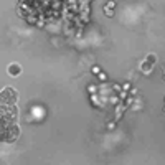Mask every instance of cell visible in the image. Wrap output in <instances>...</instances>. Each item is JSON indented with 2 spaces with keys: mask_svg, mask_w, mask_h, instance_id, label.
Returning <instances> with one entry per match:
<instances>
[{
  "mask_svg": "<svg viewBox=\"0 0 165 165\" xmlns=\"http://www.w3.org/2000/svg\"><path fill=\"white\" fill-rule=\"evenodd\" d=\"M155 61H157L155 55H149V56H147V60L142 63V69H144V73H150V69H152V66L155 64Z\"/></svg>",
  "mask_w": 165,
  "mask_h": 165,
  "instance_id": "obj_1",
  "label": "cell"
},
{
  "mask_svg": "<svg viewBox=\"0 0 165 165\" xmlns=\"http://www.w3.org/2000/svg\"><path fill=\"white\" fill-rule=\"evenodd\" d=\"M8 73H10L12 76H18V74H20V66H18L17 63L10 64V66H8Z\"/></svg>",
  "mask_w": 165,
  "mask_h": 165,
  "instance_id": "obj_2",
  "label": "cell"
}]
</instances>
